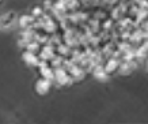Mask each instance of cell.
I'll use <instances>...</instances> for the list:
<instances>
[{"label":"cell","mask_w":148,"mask_h":124,"mask_svg":"<svg viewBox=\"0 0 148 124\" xmlns=\"http://www.w3.org/2000/svg\"><path fill=\"white\" fill-rule=\"evenodd\" d=\"M22 59L26 64H29V66H34V67H37L38 60H40V57H38L37 53L30 52V51H26V49H25V52L22 53Z\"/></svg>","instance_id":"cell-5"},{"label":"cell","mask_w":148,"mask_h":124,"mask_svg":"<svg viewBox=\"0 0 148 124\" xmlns=\"http://www.w3.org/2000/svg\"><path fill=\"white\" fill-rule=\"evenodd\" d=\"M118 66H120V60H118V59H114V57L106 59V62H103V68H105V71L108 72L109 75L117 72Z\"/></svg>","instance_id":"cell-3"},{"label":"cell","mask_w":148,"mask_h":124,"mask_svg":"<svg viewBox=\"0 0 148 124\" xmlns=\"http://www.w3.org/2000/svg\"><path fill=\"white\" fill-rule=\"evenodd\" d=\"M25 49L26 51H30V52H34L38 55V52H40V49H41V45L37 42L36 40H32L30 42H27L26 46H25Z\"/></svg>","instance_id":"cell-9"},{"label":"cell","mask_w":148,"mask_h":124,"mask_svg":"<svg viewBox=\"0 0 148 124\" xmlns=\"http://www.w3.org/2000/svg\"><path fill=\"white\" fill-rule=\"evenodd\" d=\"M139 27L141 29V30H144V31H148V18L145 19V21H144L143 23H141V25H140Z\"/></svg>","instance_id":"cell-11"},{"label":"cell","mask_w":148,"mask_h":124,"mask_svg":"<svg viewBox=\"0 0 148 124\" xmlns=\"http://www.w3.org/2000/svg\"><path fill=\"white\" fill-rule=\"evenodd\" d=\"M91 74H92V76H94L95 79H98V80H108L109 76H110L108 72L105 71L103 64H97V66L92 68Z\"/></svg>","instance_id":"cell-4"},{"label":"cell","mask_w":148,"mask_h":124,"mask_svg":"<svg viewBox=\"0 0 148 124\" xmlns=\"http://www.w3.org/2000/svg\"><path fill=\"white\" fill-rule=\"evenodd\" d=\"M52 83H53L52 80H48L41 76L36 83V91L38 94H46L50 90V87H52Z\"/></svg>","instance_id":"cell-2"},{"label":"cell","mask_w":148,"mask_h":124,"mask_svg":"<svg viewBox=\"0 0 148 124\" xmlns=\"http://www.w3.org/2000/svg\"><path fill=\"white\" fill-rule=\"evenodd\" d=\"M53 71H54V80L53 82H56L58 86H67V85H71L75 82V80L72 79V76L67 72V70L63 68V67L53 68Z\"/></svg>","instance_id":"cell-1"},{"label":"cell","mask_w":148,"mask_h":124,"mask_svg":"<svg viewBox=\"0 0 148 124\" xmlns=\"http://www.w3.org/2000/svg\"><path fill=\"white\" fill-rule=\"evenodd\" d=\"M147 12H148V8H147Z\"/></svg>","instance_id":"cell-12"},{"label":"cell","mask_w":148,"mask_h":124,"mask_svg":"<svg viewBox=\"0 0 148 124\" xmlns=\"http://www.w3.org/2000/svg\"><path fill=\"white\" fill-rule=\"evenodd\" d=\"M42 12H44V8L42 7H34V8L32 10V15L34 18H38L42 15Z\"/></svg>","instance_id":"cell-10"},{"label":"cell","mask_w":148,"mask_h":124,"mask_svg":"<svg viewBox=\"0 0 148 124\" xmlns=\"http://www.w3.org/2000/svg\"><path fill=\"white\" fill-rule=\"evenodd\" d=\"M16 21V15L14 12H8L5 15L0 17V29H7V27L12 26V23Z\"/></svg>","instance_id":"cell-6"},{"label":"cell","mask_w":148,"mask_h":124,"mask_svg":"<svg viewBox=\"0 0 148 124\" xmlns=\"http://www.w3.org/2000/svg\"><path fill=\"white\" fill-rule=\"evenodd\" d=\"M40 74H41V76L45 78V79L52 80V82L54 80V71L50 66L44 67V68H40Z\"/></svg>","instance_id":"cell-8"},{"label":"cell","mask_w":148,"mask_h":124,"mask_svg":"<svg viewBox=\"0 0 148 124\" xmlns=\"http://www.w3.org/2000/svg\"><path fill=\"white\" fill-rule=\"evenodd\" d=\"M34 21H36V18L33 17L32 14H30V15H22V17L18 19V25L21 29H26V27L32 26Z\"/></svg>","instance_id":"cell-7"}]
</instances>
